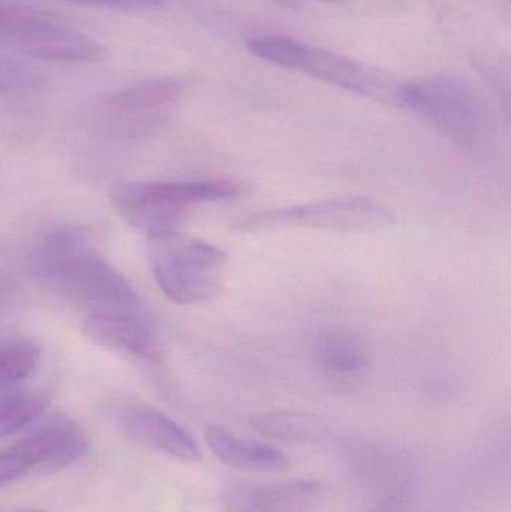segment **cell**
Masks as SVG:
<instances>
[{"instance_id": "obj_13", "label": "cell", "mask_w": 511, "mask_h": 512, "mask_svg": "<svg viewBox=\"0 0 511 512\" xmlns=\"http://www.w3.org/2000/svg\"><path fill=\"white\" fill-rule=\"evenodd\" d=\"M318 366L338 378H351L368 367L369 354L365 342L350 328L329 327L318 333L314 343Z\"/></svg>"}, {"instance_id": "obj_2", "label": "cell", "mask_w": 511, "mask_h": 512, "mask_svg": "<svg viewBox=\"0 0 511 512\" xmlns=\"http://www.w3.org/2000/svg\"><path fill=\"white\" fill-rule=\"evenodd\" d=\"M248 50L273 65L302 72L354 95L401 108L404 81L344 54L284 35L254 36L249 39Z\"/></svg>"}, {"instance_id": "obj_8", "label": "cell", "mask_w": 511, "mask_h": 512, "mask_svg": "<svg viewBox=\"0 0 511 512\" xmlns=\"http://www.w3.org/2000/svg\"><path fill=\"white\" fill-rule=\"evenodd\" d=\"M87 439L77 424L56 417L26 438L0 451V486L23 477H47L86 453Z\"/></svg>"}, {"instance_id": "obj_12", "label": "cell", "mask_w": 511, "mask_h": 512, "mask_svg": "<svg viewBox=\"0 0 511 512\" xmlns=\"http://www.w3.org/2000/svg\"><path fill=\"white\" fill-rule=\"evenodd\" d=\"M207 447L224 465L254 474H284L293 468L290 459L278 448L234 435L224 427L206 430Z\"/></svg>"}, {"instance_id": "obj_22", "label": "cell", "mask_w": 511, "mask_h": 512, "mask_svg": "<svg viewBox=\"0 0 511 512\" xmlns=\"http://www.w3.org/2000/svg\"><path fill=\"white\" fill-rule=\"evenodd\" d=\"M275 2L282 8L288 9H299L302 6V0H275Z\"/></svg>"}, {"instance_id": "obj_16", "label": "cell", "mask_w": 511, "mask_h": 512, "mask_svg": "<svg viewBox=\"0 0 511 512\" xmlns=\"http://www.w3.org/2000/svg\"><path fill=\"white\" fill-rule=\"evenodd\" d=\"M47 402L24 391L0 390V439L24 429L44 414Z\"/></svg>"}, {"instance_id": "obj_4", "label": "cell", "mask_w": 511, "mask_h": 512, "mask_svg": "<svg viewBox=\"0 0 511 512\" xmlns=\"http://www.w3.org/2000/svg\"><path fill=\"white\" fill-rule=\"evenodd\" d=\"M401 108L413 111L441 134L465 147L482 144L492 114L479 89L455 74H431L404 81Z\"/></svg>"}, {"instance_id": "obj_1", "label": "cell", "mask_w": 511, "mask_h": 512, "mask_svg": "<svg viewBox=\"0 0 511 512\" xmlns=\"http://www.w3.org/2000/svg\"><path fill=\"white\" fill-rule=\"evenodd\" d=\"M33 274L90 313L138 312L140 298L122 273L75 228L48 234L30 256Z\"/></svg>"}, {"instance_id": "obj_23", "label": "cell", "mask_w": 511, "mask_h": 512, "mask_svg": "<svg viewBox=\"0 0 511 512\" xmlns=\"http://www.w3.org/2000/svg\"><path fill=\"white\" fill-rule=\"evenodd\" d=\"M323 2L338 3V2H344V0H323Z\"/></svg>"}, {"instance_id": "obj_7", "label": "cell", "mask_w": 511, "mask_h": 512, "mask_svg": "<svg viewBox=\"0 0 511 512\" xmlns=\"http://www.w3.org/2000/svg\"><path fill=\"white\" fill-rule=\"evenodd\" d=\"M392 221V212L383 204L369 198L344 197L254 213L237 228L245 233L279 228L363 231L386 227Z\"/></svg>"}, {"instance_id": "obj_11", "label": "cell", "mask_w": 511, "mask_h": 512, "mask_svg": "<svg viewBox=\"0 0 511 512\" xmlns=\"http://www.w3.org/2000/svg\"><path fill=\"white\" fill-rule=\"evenodd\" d=\"M87 337L114 351L153 360L158 337L150 322L138 312L90 313L83 322Z\"/></svg>"}, {"instance_id": "obj_9", "label": "cell", "mask_w": 511, "mask_h": 512, "mask_svg": "<svg viewBox=\"0 0 511 512\" xmlns=\"http://www.w3.org/2000/svg\"><path fill=\"white\" fill-rule=\"evenodd\" d=\"M326 489L315 480L240 481L224 493L227 512H314Z\"/></svg>"}, {"instance_id": "obj_17", "label": "cell", "mask_w": 511, "mask_h": 512, "mask_svg": "<svg viewBox=\"0 0 511 512\" xmlns=\"http://www.w3.org/2000/svg\"><path fill=\"white\" fill-rule=\"evenodd\" d=\"M38 346L30 342L0 346V390L29 378L38 366Z\"/></svg>"}, {"instance_id": "obj_15", "label": "cell", "mask_w": 511, "mask_h": 512, "mask_svg": "<svg viewBox=\"0 0 511 512\" xmlns=\"http://www.w3.org/2000/svg\"><path fill=\"white\" fill-rule=\"evenodd\" d=\"M251 426L266 438L288 444H314L329 435V426L317 415L306 412H266L255 415Z\"/></svg>"}, {"instance_id": "obj_3", "label": "cell", "mask_w": 511, "mask_h": 512, "mask_svg": "<svg viewBox=\"0 0 511 512\" xmlns=\"http://www.w3.org/2000/svg\"><path fill=\"white\" fill-rule=\"evenodd\" d=\"M242 194L243 186L227 179L120 183L111 191V203L132 228L150 239L179 231L198 204L234 200Z\"/></svg>"}, {"instance_id": "obj_6", "label": "cell", "mask_w": 511, "mask_h": 512, "mask_svg": "<svg viewBox=\"0 0 511 512\" xmlns=\"http://www.w3.org/2000/svg\"><path fill=\"white\" fill-rule=\"evenodd\" d=\"M0 45L27 57L60 62H104L107 45L39 12L0 5Z\"/></svg>"}, {"instance_id": "obj_14", "label": "cell", "mask_w": 511, "mask_h": 512, "mask_svg": "<svg viewBox=\"0 0 511 512\" xmlns=\"http://www.w3.org/2000/svg\"><path fill=\"white\" fill-rule=\"evenodd\" d=\"M192 80L186 74L162 75L132 84L111 96V110L123 114H143L170 107L182 99Z\"/></svg>"}, {"instance_id": "obj_19", "label": "cell", "mask_w": 511, "mask_h": 512, "mask_svg": "<svg viewBox=\"0 0 511 512\" xmlns=\"http://www.w3.org/2000/svg\"><path fill=\"white\" fill-rule=\"evenodd\" d=\"M71 2L116 9L155 8L161 5V0H71Z\"/></svg>"}, {"instance_id": "obj_24", "label": "cell", "mask_w": 511, "mask_h": 512, "mask_svg": "<svg viewBox=\"0 0 511 512\" xmlns=\"http://www.w3.org/2000/svg\"><path fill=\"white\" fill-rule=\"evenodd\" d=\"M21 512H44V511H39V510H26V511H21Z\"/></svg>"}, {"instance_id": "obj_18", "label": "cell", "mask_w": 511, "mask_h": 512, "mask_svg": "<svg viewBox=\"0 0 511 512\" xmlns=\"http://www.w3.org/2000/svg\"><path fill=\"white\" fill-rule=\"evenodd\" d=\"M35 83V75L0 53V89H17Z\"/></svg>"}, {"instance_id": "obj_20", "label": "cell", "mask_w": 511, "mask_h": 512, "mask_svg": "<svg viewBox=\"0 0 511 512\" xmlns=\"http://www.w3.org/2000/svg\"><path fill=\"white\" fill-rule=\"evenodd\" d=\"M408 505H410V499L402 493H398V495H392L384 499L374 510L369 512H407Z\"/></svg>"}, {"instance_id": "obj_10", "label": "cell", "mask_w": 511, "mask_h": 512, "mask_svg": "<svg viewBox=\"0 0 511 512\" xmlns=\"http://www.w3.org/2000/svg\"><path fill=\"white\" fill-rule=\"evenodd\" d=\"M114 423L140 444L161 451L183 463H198L201 451L194 438L167 415L141 403L114 402L110 406Z\"/></svg>"}, {"instance_id": "obj_5", "label": "cell", "mask_w": 511, "mask_h": 512, "mask_svg": "<svg viewBox=\"0 0 511 512\" xmlns=\"http://www.w3.org/2000/svg\"><path fill=\"white\" fill-rule=\"evenodd\" d=\"M149 261L161 291L174 303L204 304L224 288L227 255L180 231L150 237Z\"/></svg>"}, {"instance_id": "obj_21", "label": "cell", "mask_w": 511, "mask_h": 512, "mask_svg": "<svg viewBox=\"0 0 511 512\" xmlns=\"http://www.w3.org/2000/svg\"><path fill=\"white\" fill-rule=\"evenodd\" d=\"M11 283L3 274H0V315L8 309L11 303Z\"/></svg>"}]
</instances>
